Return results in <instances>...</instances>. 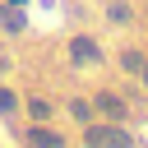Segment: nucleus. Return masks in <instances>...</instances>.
I'll return each instance as SVG.
<instances>
[{"mask_svg":"<svg viewBox=\"0 0 148 148\" xmlns=\"http://www.w3.org/2000/svg\"><path fill=\"white\" fill-rule=\"evenodd\" d=\"M83 139H88V143H130V134H125V130H116V125H92Z\"/></svg>","mask_w":148,"mask_h":148,"instance_id":"f257e3e1","label":"nucleus"},{"mask_svg":"<svg viewBox=\"0 0 148 148\" xmlns=\"http://www.w3.org/2000/svg\"><path fill=\"white\" fill-rule=\"evenodd\" d=\"M69 56H74L79 65H92V60H97V42H92V37H74V42H69Z\"/></svg>","mask_w":148,"mask_h":148,"instance_id":"f03ea898","label":"nucleus"},{"mask_svg":"<svg viewBox=\"0 0 148 148\" xmlns=\"http://www.w3.org/2000/svg\"><path fill=\"white\" fill-rule=\"evenodd\" d=\"M97 106H102L106 116H116V120L125 116V102H120V97H111V92H102V97H97Z\"/></svg>","mask_w":148,"mask_h":148,"instance_id":"7ed1b4c3","label":"nucleus"},{"mask_svg":"<svg viewBox=\"0 0 148 148\" xmlns=\"http://www.w3.org/2000/svg\"><path fill=\"white\" fill-rule=\"evenodd\" d=\"M0 23H5L9 32H18V28H23V14H18L14 5H5V9H0Z\"/></svg>","mask_w":148,"mask_h":148,"instance_id":"20e7f679","label":"nucleus"},{"mask_svg":"<svg viewBox=\"0 0 148 148\" xmlns=\"http://www.w3.org/2000/svg\"><path fill=\"white\" fill-rule=\"evenodd\" d=\"M28 143H60V134H51V130H28Z\"/></svg>","mask_w":148,"mask_h":148,"instance_id":"39448f33","label":"nucleus"},{"mask_svg":"<svg viewBox=\"0 0 148 148\" xmlns=\"http://www.w3.org/2000/svg\"><path fill=\"white\" fill-rule=\"evenodd\" d=\"M120 65H125V69H143V56H139V51H125Z\"/></svg>","mask_w":148,"mask_h":148,"instance_id":"423d86ee","label":"nucleus"},{"mask_svg":"<svg viewBox=\"0 0 148 148\" xmlns=\"http://www.w3.org/2000/svg\"><path fill=\"white\" fill-rule=\"evenodd\" d=\"M106 14H111V18H116V23H125V18H130V5H111V9H106Z\"/></svg>","mask_w":148,"mask_h":148,"instance_id":"0eeeda50","label":"nucleus"},{"mask_svg":"<svg viewBox=\"0 0 148 148\" xmlns=\"http://www.w3.org/2000/svg\"><path fill=\"white\" fill-rule=\"evenodd\" d=\"M0 111H14V97H9L5 88H0Z\"/></svg>","mask_w":148,"mask_h":148,"instance_id":"6e6552de","label":"nucleus"},{"mask_svg":"<svg viewBox=\"0 0 148 148\" xmlns=\"http://www.w3.org/2000/svg\"><path fill=\"white\" fill-rule=\"evenodd\" d=\"M139 74H143V83H148V65H143V69H139Z\"/></svg>","mask_w":148,"mask_h":148,"instance_id":"1a4fd4ad","label":"nucleus"}]
</instances>
